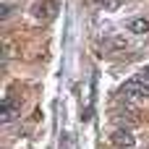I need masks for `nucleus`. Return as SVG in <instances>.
Masks as SVG:
<instances>
[{"mask_svg":"<svg viewBox=\"0 0 149 149\" xmlns=\"http://www.w3.org/2000/svg\"><path fill=\"white\" fill-rule=\"evenodd\" d=\"M120 97H126V102H147L149 100V81L144 79H128L126 84H120Z\"/></svg>","mask_w":149,"mask_h":149,"instance_id":"obj_1","label":"nucleus"},{"mask_svg":"<svg viewBox=\"0 0 149 149\" xmlns=\"http://www.w3.org/2000/svg\"><path fill=\"white\" fill-rule=\"evenodd\" d=\"M58 13H60V3L58 0H39V3L31 5V16L37 21H52Z\"/></svg>","mask_w":149,"mask_h":149,"instance_id":"obj_2","label":"nucleus"},{"mask_svg":"<svg viewBox=\"0 0 149 149\" xmlns=\"http://www.w3.org/2000/svg\"><path fill=\"white\" fill-rule=\"evenodd\" d=\"M110 144L118 147V149H134L136 139H134L131 131H126V128H115V131L110 134Z\"/></svg>","mask_w":149,"mask_h":149,"instance_id":"obj_3","label":"nucleus"},{"mask_svg":"<svg viewBox=\"0 0 149 149\" xmlns=\"http://www.w3.org/2000/svg\"><path fill=\"white\" fill-rule=\"evenodd\" d=\"M113 120H118L120 126H136L139 123V110L136 107H131V102H128V107H118V110H113Z\"/></svg>","mask_w":149,"mask_h":149,"instance_id":"obj_4","label":"nucleus"},{"mask_svg":"<svg viewBox=\"0 0 149 149\" xmlns=\"http://www.w3.org/2000/svg\"><path fill=\"white\" fill-rule=\"evenodd\" d=\"M16 115H18V102H16L13 97H8V100L3 102V113H0V120H3V123H10Z\"/></svg>","mask_w":149,"mask_h":149,"instance_id":"obj_5","label":"nucleus"},{"mask_svg":"<svg viewBox=\"0 0 149 149\" xmlns=\"http://www.w3.org/2000/svg\"><path fill=\"white\" fill-rule=\"evenodd\" d=\"M126 26H128L131 34H147L149 31V18L147 16H136V18H131Z\"/></svg>","mask_w":149,"mask_h":149,"instance_id":"obj_6","label":"nucleus"},{"mask_svg":"<svg viewBox=\"0 0 149 149\" xmlns=\"http://www.w3.org/2000/svg\"><path fill=\"white\" fill-rule=\"evenodd\" d=\"M97 5L105 8V10H118L120 8V0H97Z\"/></svg>","mask_w":149,"mask_h":149,"instance_id":"obj_7","label":"nucleus"},{"mask_svg":"<svg viewBox=\"0 0 149 149\" xmlns=\"http://www.w3.org/2000/svg\"><path fill=\"white\" fill-rule=\"evenodd\" d=\"M139 79H144V81H149V65H144V68H141V73H139Z\"/></svg>","mask_w":149,"mask_h":149,"instance_id":"obj_8","label":"nucleus"}]
</instances>
